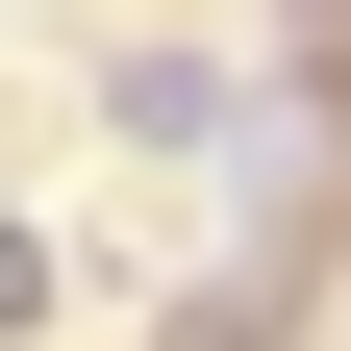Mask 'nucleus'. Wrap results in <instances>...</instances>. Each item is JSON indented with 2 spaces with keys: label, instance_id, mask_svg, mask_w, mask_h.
Masks as SVG:
<instances>
[{
  "label": "nucleus",
  "instance_id": "obj_1",
  "mask_svg": "<svg viewBox=\"0 0 351 351\" xmlns=\"http://www.w3.org/2000/svg\"><path fill=\"white\" fill-rule=\"evenodd\" d=\"M176 351H276V276H226V301H201V326H176Z\"/></svg>",
  "mask_w": 351,
  "mask_h": 351
}]
</instances>
